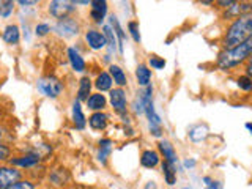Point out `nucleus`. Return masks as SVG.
<instances>
[{"instance_id": "obj_1", "label": "nucleus", "mask_w": 252, "mask_h": 189, "mask_svg": "<svg viewBox=\"0 0 252 189\" xmlns=\"http://www.w3.org/2000/svg\"><path fill=\"white\" fill-rule=\"evenodd\" d=\"M252 38V11L241 14L240 18L233 19L227 26L222 35V49H232V47L246 43Z\"/></svg>"}, {"instance_id": "obj_2", "label": "nucleus", "mask_w": 252, "mask_h": 189, "mask_svg": "<svg viewBox=\"0 0 252 189\" xmlns=\"http://www.w3.org/2000/svg\"><path fill=\"white\" fill-rule=\"evenodd\" d=\"M252 55V38L246 43L238 44L232 49H220L216 57V68L224 73H230L240 65H244Z\"/></svg>"}, {"instance_id": "obj_3", "label": "nucleus", "mask_w": 252, "mask_h": 189, "mask_svg": "<svg viewBox=\"0 0 252 189\" xmlns=\"http://www.w3.org/2000/svg\"><path fill=\"white\" fill-rule=\"evenodd\" d=\"M36 90L44 98L57 99L62 96L63 92H65V82L54 74L43 76L36 81Z\"/></svg>"}, {"instance_id": "obj_4", "label": "nucleus", "mask_w": 252, "mask_h": 189, "mask_svg": "<svg viewBox=\"0 0 252 189\" xmlns=\"http://www.w3.org/2000/svg\"><path fill=\"white\" fill-rule=\"evenodd\" d=\"M81 32H82V24L74 16L55 21L52 24V33L55 36H59L60 39H74L81 35Z\"/></svg>"}, {"instance_id": "obj_5", "label": "nucleus", "mask_w": 252, "mask_h": 189, "mask_svg": "<svg viewBox=\"0 0 252 189\" xmlns=\"http://www.w3.org/2000/svg\"><path fill=\"white\" fill-rule=\"evenodd\" d=\"M8 164L13 165V167L21 169L22 172H27L29 173L30 170L36 169L38 165H41L44 162H43V159L36 153L30 152L29 148H24L21 155H13V158H11Z\"/></svg>"}, {"instance_id": "obj_6", "label": "nucleus", "mask_w": 252, "mask_h": 189, "mask_svg": "<svg viewBox=\"0 0 252 189\" xmlns=\"http://www.w3.org/2000/svg\"><path fill=\"white\" fill-rule=\"evenodd\" d=\"M109 104L112 107L114 114L117 117H123L129 112V99L126 89H120V87H114L112 90L107 93Z\"/></svg>"}, {"instance_id": "obj_7", "label": "nucleus", "mask_w": 252, "mask_h": 189, "mask_svg": "<svg viewBox=\"0 0 252 189\" xmlns=\"http://www.w3.org/2000/svg\"><path fill=\"white\" fill-rule=\"evenodd\" d=\"M76 11H77L76 0H52V2L47 3V13L55 21L71 18Z\"/></svg>"}, {"instance_id": "obj_8", "label": "nucleus", "mask_w": 252, "mask_h": 189, "mask_svg": "<svg viewBox=\"0 0 252 189\" xmlns=\"http://www.w3.org/2000/svg\"><path fill=\"white\" fill-rule=\"evenodd\" d=\"M84 41H85L87 47H89V49L93 51V52L106 51V47H107L106 36L101 32V29H98V27H89V29H87L84 32Z\"/></svg>"}, {"instance_id": "obj_9", "label": "nucleus", "mask_w": 252, "mask_h": 189, "mask_svg": "<svg viewBox=\"0 0 252 189\" xmlns=\"http://www.w3.org/2000/svg\"><path fill=\"white\" fill-rule=\"evenodd\" d=\"M150 99H153V85H148L145 89H139L136 96H134V99L129 104L131 112L136 117L145 115V106Z\"/></svg>"}, {"instance_id": "obj_10", "label": "nucleus", "mask_w": 252, "mask_h": 189, "mask_svg": "<svg viewBox=\"0 0 252 189\" xmlns=\"http://www.w3.org/2000/svg\"><path fill=\"white\" fill-rule=\"evenodd\" d=\"M89 16L93 26L102 27L109 18V3L106 0H92Z\"/></svg>"}, {"instance_id": "obj_11", "label": "nucleus", "mask_w": 252, "mask_h": 189, "mask_svg": "<svg viewBox=\"0 0 252 189\" xmlns=\"http://www.w3.org/2000/svg\"><path fill=\"white\" fill-rule=\"evenodd\" d=\"M26 177V172L18 167H13L10 164L0 165V189H10L16 181Z\"/></svg>"}, {"instance_id": "obj_12", "label": "nucleus", "mask_w": 252, "mask_h": 189, "mask_svg": "<svg viewBox=\"0 0 252 189\" xmlns=\"http://www.w3.org/2000/svg\"><path fill=\"white\" fill-rule=\"evenodd\" d=\"M66 60L69 63V68L77 74H87V62L84 59V55L79 51V47L76 46H68L66 47Z\"/></svg>"}, {"instance_id": "obj_13", "label": "nucleus", "mask_w": 252, "mask_h": 189, "mask_svg": "<svg viewBox=\"0 0 252 189\" xmlns=\"http://www.w3.org/2000/svg\"><path fill=\"white\" fill-rule=\"evenodd\" d=\"M158 152H159L161 156H164V161L169 162L172 165H175V167L181 172V162L177 156V152H175V147L172 145V142L169 139H159L158 140Z\"/></svg>"}, {"instance_id": "obj_14", "label": "nucleus", "mask_w": 252, "mask_h": 189, "mask_svg": "<svg viewBox=\"0 0 252 189\" xmlns=\"http://www.w3.org/2000/svg\"><path fill=\"white\" fill-rule=\"evenodd\" d=\"M107 24L114 29V33H115L117 43H118V55L123 57V55H125V44H126V39H128V33H126V30L123 29L120 19H118L115 14H109Z\"/></svg>"}, {"instance_id": "obj_15", "label": "nucleus", "mask_w": 252, "mask_h": 189, "mask_svg": "<svg viewBox=\"0 0 252 189\" xmlns=\"http://www.w3.org/2000/svg\"><path fill=\"white\" fill-rule=\"evenodd\" d=\"M71 122H73V126L77 131H85L87 126H89L82 102H79L76 98L73 99V102H71Z\"/></svg>"}, {"instance_id": "obj_16", "label": "nucleus", "mask_w": 252, "mask_h": 189, "mask_svg": "<svg viewBox=\"0 0 252 189\" xmlns=\"http://www.w3.org/2000/svg\"><path fill=\"white\" fill-rule=\"evenodd\" d=\"M114 140L110 137H101L98 140V147H96V161L104 167L109 162V158L114 152Z\"/></svg>"}, {"instance_id": "obj_17", "label": "nucleus", "mask_w": 252, "mask_h": 189, "mask_svg": "<svg viewBox=\"0 0 252 189\" xmlns=\"http://www.w3.org/2000/svg\"><path fill=\"white\" fill-rule=\"evenodd\" d=\"M87 123H89V128L94 132H102L107 129V126L110 123V115L106 112H92L87 118Z\"/></svg>"}, {"instance_id": "obj_18", "label": "nucleus", "mask_w": 252, "mask_h": 189, "mask_svg": "<svg viewBox=\"0 0 252 189\" xmlns=\"http://www.w3.org/2000/svg\"><path fill=\"white\" fill-rule=\"evenodd\" d=\"M21 38H22V33H21V26L19 24H14V22H10L6 24L2 30V39L3 43L8 44V46H18L21 43Z\"/></svg>"}, {"instance_id": "obj_19", "label": "nucleus", "mask_w": 252, "mask_h": 189, "mask_svg": "<svg viewBox=\"0 0 252 189\" xmlns=\"http://www.w3.org/2000/svg\"><path fill=\"white\" fill-rule=\"evenodd\" d=\"M109 104V99L104 93H99V92H93L89 99L85 101V106L90 112H104L106 107Z\"/></svg>"}, {"instance_id": "obj_20", "label": "nucleus", "mask_w": 252, "mask_h": 189, "mask_svg": "<svg viewBox=\"0 0 252 189\" xmlns=\"http://www.w3.org/2000/svg\"><path fill=\"white\" fill-rule=\"evenodd\" d=\"M93 79L89 74L81 76V79L77 81V90H76V99L79 102H85L89 99V96L93 93Z\"/></svg>"}, {"instance_id": "obj_21", "label": "nucleus", "mask_w": 252, "mask_h": 189, "mask_svg": "<svg viewBox=\"0 0 252 189\" xmlns=\"http://www.w3.org/2000/svg\"><path fill=\"white\" fill-rule=\"evenodd\" d=\"M208 136H210V128L205 123H195L188 129V139L192 144H202V142L208 139Z\"/></svg>"}, {"instance_id": "obj_22", "label": "nucleus", "mask_w": 252, "mask_h": 189, "mask_svg": "<svg viewBox=\"0 0 252 189\" xmlns=\"http://www.w3.org/2000/svg\"><path fill=\"white\" fill-rule=\"evenodd\" d=\"M93 89H96V92L99 93H109L114 89V81L107 69H101L96 77L93 79Z\"/></svg>"}, {"instance_id": "obj_23", "label": "nucleus", "mask_w": 252, "mask_h": 189, "mask_svg": "<svg viewBox=\"0 0 252 189\" xmlns=\"http://www.w3.org/2000/svg\"><path fill=\"white\" fill-rule=\"evenodd\" d=\"M251 11V2H235L230 8H227V10L222 11L220 14V18L224 21H233L236 18H240L241 14L244 13H249Z\"/></svg>"}, {"instance_id": "obj_24", "label": "nucleus", "mask_w": 252, "mask_h": 189, "mask_svg": "<svg viewBox=\"0 0 252 189\" xmlns=\"http://www.w3.org/2000/svg\"><path fill=\"white\" fill-rule=\"evenodd\" d=\"M140 165L144 169H155L161 164V155L158 150L147 148L140 153Z\"/></svg>"}, {"instance_id": "obj_25", "label": "nucleus", "mask_w": 252, "mask_h": 189, "mask_svg": "<svg viewBox=\"0 0 252 189\" xmlns=\"http://www.w3.org/2000/svg\"><path fill=\"white\" fill-rule=\"evenodd\" d=\"M107 71L110 77H112L115 87H120V89H126L128 87V74H126V71L118 63H110L107 66Z\"/></svg>"}, {"instance_id": "obj_26", "label": "nucleus", "mask_w": 252, "mask_h": 189, "mask_svg": "<svg viewBox=\"0 0 252 189\" xmlns=\"http://www.w3.org/2000/svg\"><path fill=\"white\" fill-rule=\"evenodd\" d=\"M47 180H49V183L57 186L59 189H65V186L68 185L69 181V173L66 169L63 167H57V169H52L47 173Z\"/></svg>"}, {"instance_id": "obj_27", "label": "nucleus", "mask_w": 252, "mask_h": 189, "mask_svg": "<svg viewBox=\"0 0 252 189\" xmlns=\"http://www.w3.org/2000/svg\"><path fill=\"white\" fill-rule=\"evenodd\" d=\"M134 74H136L139 89H145V87L152 85V69H150L147 63H139L136 66V71H134Z\"/></svg>"}, {"instance_id": "obj_28", "label": "nucleus", "mask_w": 252, "mask_h": 189, "mask_svg": "<svg viewBox=\"0 0 252 189\" xmlns=\"http://www.w3.org/2000/svg\"><path fill=\"white\" fill-rule=\"evenodd\" d=\"M161 169H162V175H164V181L167 186H175L177 185V173L180 172L175 165H172L169 162L162 161L161 164Z\"/></svg>"}, {"instance_id": "obj_29", "label": "nucleus", "mask_w": 252, "mask_h": 189, "mask_svg": "<svg viewBox=\"0 0 252 189\" xmlns=\"http://www.w3.org/2000/svg\"><path fill=\"white\" fill-rule=\"evenodd\" d=\"M27 148L30 150V152L36 153L39 158H41L43 162L49 159V158L52 156V153H54V148H52V145H51V144H47V142H39V144H35V145L27 147Z\"/></svg>"}, {"instance_id": "obj_30", "label": "nucleus", "mask_w": 252, "mask_h": 189, "mask_svg": "<svg viewBox=\"0 0 252 189\" xmlns=\"http://www.w3.org/2000/svg\"><path fill=\"white\" fill-rule=\"evenodd\" d=\"M51 33H52V24L46 22V21H39V22L35 24L33 35L36 38H46V36H49Z\"/></svg>"}, {"instance_id": "obj_31", "label": "nucleus", "mask_w": 252, "mask_h": 189, "mask_svg": "<svg viewBox=\"0 0 252 189\" xmlns=\"http://www.w3.org/2000/svg\"><path fill=\"white\" fill-rule=\"evenodd\" d=\"M14 13H16L14 0H2V5H0V19H10Z\"/></svg>"}, {"instance_id": "obj_32", "label": "nucleus", "mask_w": 252, "mask_h": 189, "mask_svg": "<svg viewBox=\"0 0 252 189\" xmlns=\"http://www.w3.org/2000/svg\"><path fill=\"white\" fill-rule=\"evenodd\" d=\"M126 29H128V35L131 36V39L136 44H140L142 43V35H140V27H139V22L137 21H128L126 24Z\"/></svg>"}, {"instance_id": "obj_33", "label": "nucleus", "mask_w": 252, "mask_h": 189, "mask_svg": "<svg viewBox=\"0 0 252 189\" xmlns=\"http://www.w3.org/2000/svg\"><path fill=\"white\" fill-rule=\"evenodd\" d=\"M235 84L236 87L240 89V92L243 93H248L251 94L252 93V79L246 74H240V76H236L235 79Z\"/></svg>"}, {"instance_id": "obj_34", "label": "nucleus", "mask_w": 252, "mask_h": 189, "mask_svg": "<svg viewBox=\"0 0 252 189\" xmlns=\"http://www.w3.org/2000/svg\"><path fill=\"white\" fill-rule=\"evenodd\" d=\"M38 188H39L38 181L26 175L24 178H21L19 181H16V183L10 189H38Z\"/></svg>"}, {"instance_id": "obj_35", "label": "nucleus", "mask_w": 252, "mask_h": 189, "mask_svg": "<svg viewBox=\"0 0 252 189\" xmlns=\"http://www.w3.org/2000/svg\"><path fill=\"white\" fill-rule=\"evenodd\" d=\"M147 65L150 66V69L161 71V69L165 68V65H167V62H165L164 57H159V55L153 54V55H150V57H148V63H147Z\"/></svg>"}, {"instance_id": "obj_36", "label": "nucleus", "mask_w": 252, "mask_h": 189, "mask_svg": "<svg viewBox=\"0 0 252 189\" xmlns=\"http://www.w3.org/2000/svg\"><path fill=\"white\" fill-rule=\"evenodd\" d=\"M13 155H14L13 153V147L6 145V144H2V142H0V165L10 162Z\"/></svg>"}, {"instance_id": "obj_37", "label": "nucleus", "mask_w": 252, "mask_h": 189, "mask_svg": "<svg viewBox=\"0 0 252 189\" xmlns=\"http://www.w3.org/2000/svg\"><path fill=\"white\" fill-rule=\"evenodd\" d=\"M14 140V134L6 128V126L0 125V142L2 144H6V145H11Z\"/></svg>"}, {"instance_id": "obj_38", "label": "nucleus", "mask_w": 252, "mask_h": 189, "mask_svg": "<svg viewBox=\"0 0 252 189\" xmlns=\"http://www.w3.org/2000/svg\"><path fill=\"white\" fill-rule=\"evenodd\" d=\"M202 183L205 189H222V183L219 180H215L210 175H205L202 177Z\"/></svg>"}, {"instance_id": "obj_39", "label": "nucleus", "mask_w": 252, "mask_h": 189, "mask_svg": "<svg viewBox=\"0 0 252 189\" xmlns=\"http://www.w3.org/2000/svg\"><path fill=\"white\" fill-rule=\"evenodd\" d=\"M21 33H22V38L26 39L27 43H30V39H32V27H30V24L29 21H24V18H21Z\"/></svg>"}, {"instance_id": "obj_40", "label": "nucleus", "mask_w": 252, "mask_h": 189, "mask_svg": "<svg viewBox=\"0 0 252 189\" xmlns=\"http://www.w3.org/2000/svg\"><path fill=\"white\" fill-rule=\"evenodd\" d=\"M16 5H19L21 10L26 11V10H29V8L38 6L39 2H38V0H18V2H16Z\"/></svg>"}, {"instance_id": "obj_41", "label": "nucleus", "mask_w": 252, "mask_h": 189, "mask_svg": "<svg viewBox=\"0 0 252 189\" xmlns=\"http://www.w3.org/2000/svg\"><path fill=\"white\" fill-rule=\"evenodd\" d=\"M181 162V169L183 170H192L197 167V159H194V158H185Z\"/></svg>"}, {"instance_id": "obj_42", "label": "nucleus", "mask_w": 252, "mask_h": 189, "mask_svg": "<svg viewBox=\"0 0 252 189\" xmlns=\"http://www.w3.org/2000/svg\"><path fill=\"white\" fill-rule=\"evenodd\" d=\"M219 8H220V10H227V8H230L233 3H235V0H218V2H215Z\"/></svg>"}, {"instance_id": "obj_43", "label": "nucleus", "mask_w": 252, "mask_h": 189, "mask_svg": "<svg viewBox=\"0 0 252 189\" xmlns=\"http://www.w3.org/2000/svg\"><path fill=\"white\" fill-rule=\"evenodd\" d=\"M244 74L252 79V55L248 59V62L244 63Z\"/></svg>"}, {"instance_id": "obj_44", "label": "nucleus", "mask_w": 252, "mask_h": 189, "mask_svg": "<svg viewBox=\"0 0 252 189\" xmlns=\"http://www.w3.org/2000/svg\"><path fill=\"white\" fill-rule=\"evenodd\" d=\"M125 136H126V137H132V136H134V128H132V125L125 126Z\"/></svg>"}, {"instance_id": "obj_45", "label": "nucleus", "mask_w": 252, "mask_h": 189, "mask_svg": "<svg viewBox=\"0 0 252 189\" xmlns=\"http://www.w3.org/2000/svg\"><path fill=\"white\" fill-rule=\"evenodd\" d=\"M144 189H158V186H156L155 181H147V183H145V188H144Z\"/></svg>"}, {"instance_id": "obj_46", "label": "nucleus", "mask_w": 252, "mask_h": 189, "mask_svg": "<svg viewBox=\"0 0 252 189\" xmlns=\"http://www.w3.org/2000/svg\"><path fill=\"white\" fill-rule=\"evenodd\" d=\"M244 128H246V131L252 136V122H246V123H244Z\"/></svg>"}, {"instance_id": "obj_47", "label": "nucleus", "mask_w": 252, "mask_h": 189, "mask_svg": "<svg viewBox=\"0 0 252 189\" xmlns=\"http://www.w3.org/2000/svg\"><path fill=\"white\" fill-rule=\"evenodd\" d=\"M202 5H215V2H213V0H202V2H200Z\"/></svg>"}, {"instance_id": "obj_48", "label": "nucleus", "mask_w": 252, "mask_h": 189, "mask_svg": "<svg viewBox=\"0 0 252 189\" xmlns=\"http://www.w3.org/2000/svg\"><path fill=\"white\" fill-rule=\"evenodd\" d=\"M251 11H252V2H251Z\"/></svg>"}, {"instance_id": "obj_49", "label": "nucleus", "mask_w": 252, "mask_h": 189, "mask_svg": "<svg viewBox=\"0 0 252 189\" xmlns=\"http://www.w3.org/2000/svg\"><path fill=\"white\" fill-rule=\"evenodd\" d=\"M0 5H2V0H0Z\"/></svg>"}, {"instance_id": "obj_50", "label": "nucleus", "mask_w": 252, "mask_h": 189, "mask_svg": "<svg viewBox=\"0 0 252 189\" xmlns=\"http://www.w3.org/2000/svg\"><path fill=\"white\" fill-rule=\"evenodd\" d=\"M183 189H189V188H183Z\"/></svg>"}]
</instances>
